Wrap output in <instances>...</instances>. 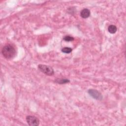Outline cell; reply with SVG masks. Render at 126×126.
Listing matches in <instances>:
<instances>
[{"mask_svg": "<svg viewBox=\"0 0 126 126\" xmlns=\"http://www.w3.org/2000/svg\"><path fill=\"white\" fill-rule=\"evenodd\" d=\"M88 94L93 97L94 99L97 100H101L102 99V95L101 93L94 89H90L88 91Z\"/></svg>", "mask_w": 126, "mask_h": 126, "instance_id": "277c9868", "label": "cell"}, {"mask_svg": "<svg viewBox=\"0 0 126 126\" xmlns=\"http://www.w3.org/2000/svg\"><path fill=\"white\" fill-rule=\"evenodd\" d=\"M63 39L65 41H67V42H70V41H73L74 38L72 37V36H69V35H66L65 36H64L63 38Z\"/></svg>", "mask_w": 126, "mask_h": 126, "instance_id": "9c48e42d", "label": "cell"}, {"mask_svg": "<svg viewBox=\"0 0 126 126\" xmlns=\"http://www.w3.org/2000/svg\"><path fill=\"white\" fill-rule=\"evenodd\" d=\"M117 28L116 26L115 25H110L108 28V32L110 33H112V34L115 33L117 32Z\"/></svg>", "mask_w": 126, "mask_h": 126, "instance_id": "52a82bcc", "label": "cell"}, {"mask_svg": "<svg viewBox=\"0 0 126 126\" xmlns=\"http://www.w3.org/2000/svg\"><path fill=\"white\" fill-rule=\"evenodd\" d=\"M72 48H71L70 47H65L62 49V52L65 53V54L70 53L72 52Z\"/></svg>", "mask_w": 126, "mask_h": 126, "instance_id": "ba28073f", "label": "cell"}, {"mask_svg": "<svg viewBox=\"0 0 126 126\" xmlns=\"http://www.w3.org/2000/svg\"><path fill=\"white\" fill-rule=\"evenodd\" d=\"M55 82L59 84H63L69 83L70 80L66 78H58L55 80Z\"/></svg>", "mask_w": 126, "mask_h": 126, "instance_id": "8992f818", "label": "cell"}, {"mask_svg": "<svg viewBox=\"0 0 126 126\" xmlns=\"http://www.w3.org/2000/svg\"><path fill=\"white\" fill-rule=\"evenodd\" d=\"M26 121L28 124L30 126H37L39 124L38 118L34 116H28L26 117Z\"/></svg>", "mask_w": 126, "mask_h": 126, "instance_id": "3957f363", "label": "cell"}, {"mask_svg": "<svg viewBox=\"0 0 126 126\" xmlns=\"http://www.w3.org/2000/svg\"><path fill=\"white\" fill-rule=\"evenodd\" d=\"M91 14V12L89 9L87 8H85L82 10L80 12V16L82 18L86 19L88 18Z\"/></svg>", "mask_w": 126, "mask_h": 126, "instance_id": "5b68a950", "label": "cell"}, {"mask_svg": "<svg viewBox=\"0 0 126 126\" xmlns=\"http://www.w3.org/2000/svg\"><path fill=\"white\" fill-rule=\"evenodd\" d=\"M38 68L40 71L47 75L51 76L54 74V69L49 66L44 64H39L38 65Z\"/></svg>", "mask_w": 126, "mask_h": 126, "instance_id": "7a4b0ae2", "label": "cell"}, {"mask_svg": "<svg viewBox=\"0 0 126 126\" xmlns=\"http://www.w3.org/2000/svg\"><path fill=\"white\" fill-rule=\"evenodd\" d=\"M1 53L5 59H11L15 56L16 50L13 46L10 44H7L2 48Z\"/></svg>", "mask_w": 126, "mask_h": 126, "instance_id": "6da1fadb", "label": "cell"}]
</instances>
